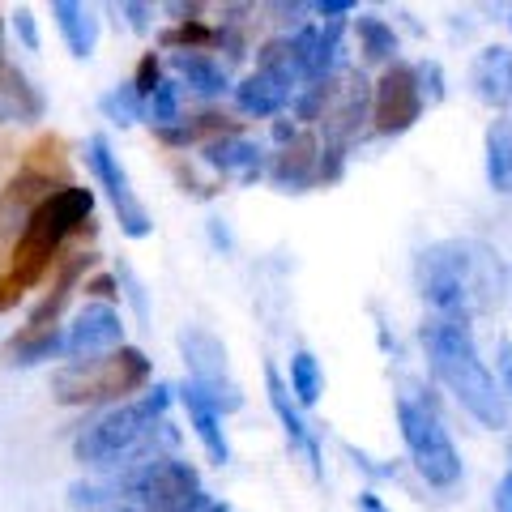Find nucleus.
<instances>
[{
    "label": "nucleus",
    "instance_id": "33",
    "mask_svg": "<svg viewBox=\"0 0 512 512\" xmlns=\"http://www.w3.org/2000/svg\"><path fill=\"white\" fill-rule=\"evenodd\" d=\"M342 171H346V146H325V154H320V163H316V180L338 184Z\"/></svg>",
    "mask_w": 512,
    "mask_h": 512
},
{
    "label": "nucleus",
    "instance_id": "39",
    "mask_svg": "<svg viewBox=\"0 0 512 512\" xmlns=\"http://www.w3.org/2000/svg\"><path fill=\"white\" fill-rule=\"evenodd\" d=\"M116 286H120L116 278H90V282H86V295H94V299L107 303V299H116Z\"/></svg>",
    "mask_w": 512,
    "mask_h": 512
},
{
    "label": "nucleus",
    "instance_id": "38",
    "mask_svg": "<svg viewBox=\"0 0 512 512\" xmlns=\"http://www.w3.org/2000/svg\"><path fill=\"white\" fill-rule=\"evenodd\" d=\"M22 295H26V291H22V286L13 282L9 274L0 278V312H13V308H18V303H22Z\"/></svg>",
    "mask_w": 512,
    "mask_h": 512
},
{
    "label": "nucleus",
    "instance_id": "3",
    "mask_svg": "<svg viewBox=\"0 0 512 512\" xmlns=\"http://www.w3.org/2000/svg\"><path fill=\"white\" fill-rule=\"evenodd\" d=\"M90 214H94V192L90 188H60L52 192L35 214H30L22 239L13 244L9 252V278L30 291L35 282H43L52 269L64 261V244H69V235L77 231H94L90 227Z\"/></svg>",
    "mask_w": 512,
    "mask_h": 512
},
{
    "label": "nucleus",
    "instance_id": "8",
    "mask_svg": "<svg viewBox=\"0 0 512 512\" xmlns=\"http://www.w3.org/2000/svg\"><path fill=\"white\" fill-rule=\"evenodd\" d=\"M86 150H90L86 158H90L94 180L107 188V201H111V210H116V218H120V231H124L128 239H146V235L154 231V218H150L146 205H141V197L133 192V184H128V171L120 167V158L111 154L107 137L94 133V137L86 141Z\"/></svg>",
    "mask_w": 512,
    "mask_h": 512
},
{
    "label": "nucleus",
    "instance_id": "15",
    "mask_svg": "<svg viewBox=\"0 0 512 512\" xmlns=\"http://www.w3.org/2000/svg\"><path fill=\"white\" fill-rule=\"evenodd\" d=\"M291 90H295L291 77L256 69L235 86V103H239V111H248V116H278V111L291 103Z\"/></svg>",
    "mask_w": 512,
    "mask_h": 512
},
{
    "label": "nucleus",
    "instance_id": "1",
    "mask_svg": "<svg viewBox=\"0 0 512 512\" xmlns=\"http://www.w3.org/2000/svg\"><path fill=\"white\" fill-rule=\"evenodd\" d=\"M419 291L436 320L470 329L504 303L508 269L483 239H440L419 256Z\"/></svg>",
    "mask_w": 512,
    "mask_h": 512
},
{
    "label": "nucleus",
    "instance_id": "27",
    "mask_svg": "<svg viewBox=\"0 0 512 512\" xmlns=\"http://www.w3.org/2000/svg\"><path fill=\"white\" fill-rule=\"evenodd\" d=\"M103 111L111 116V124H137V120H146V99H141V94L133 90V82H128V86L107 94Z\"/></svg>",
    "mask_w": 512,
    "mask_h": 512
},
{
    "label": "nucleus",
    "instance_id": "26",
    "mask_svg": "<svg viewBox=\"0 0 512 512\" xmlns=\"http://www.w3.org/2000/svg\"><path fill=\"white\" fill-rule=\"evenodd\" d=\"M291 393L299 406H316L320 402V363L312 350H299L291 359Z\"/></svg>",
    "mask_w": 512,
    "mask_h": 512
},
{
    "label": "nucleus",
    "instance_id": "41",
    "mask_svg": "<svg viewBox=\"0 0 512 512\" xmlns=\"http://www.w3.org/2000/svg\"><path fill=\"white\" fill-rule=\"evenodd\" d=\"M295 137H299V128L291 120H274V141H278V146H291Z\"/></svg>",
    "mask_w": 512,
    "mask_h": 512
},
{
    "label": "nucleus",
    "instance_id": "10",
    "mask_svg": "<svg viewBox=\"0 0 512 512\" xmlns=\"http://www.w3.org/2000/svg\"><path fill=\"white\" fill-rule=\"evenodd\" d=\"M124 346V320L111 303H86L64 333V355L69 359H99Z\"/></svg>",
    "mask_w": 512,
    "mask_h": 512
},
{
    "label": "nucleus",
    "instance_id": "44",
    "mask_svg": "<svg viewBox=\"0 0 512 512\" xmlns=\"http://www.w3.org/2000/svg\"><path fill=\"white\" fill-rule=\"evenodd\" d=\"M205 512H231L227 504H210V508H205Z\"/></svg>",
    "mask_w": 512,
    "mask_h": 512
},
{
    "label": "nucleus",
    "instance_id": "13",
    "mask_svg": "<svg viewBox=\"0 0 512 512\" xmlns=\"http://www.w3.org/2000/svg\"><path fill=\"white\" fill-rule=\"evenodd\" d=\"M94 265V252L90 248H82V252H69L64 261L56 265V282H52V291H47L35 308H30V320L26 325L30 329H47V325H56V316L64 312V303H69V295H73V286L82 282V274Z\"/></svg>",
    "mask_w": 512,
    "mask_h": 512
},
{
    "label": "nucleus",
    "instance_id": "6",
    "mask_svg": "<svg viewBox=\"0 0 512 512\" xmlns=\"http://www.w3.org/2000/svg\"><path fill=\"white\" fill-rule=\"evenodd\" d=\"M397 423H402V440H406V453L414 461L431 487H457L461 483V457L448 431L440 423V414L423 406V402H410V397H397Z\"/></svg>",
    "mask_w": 512,
    "mask_h": 512
},
{
    "label": "nucleus",
    "instance_id": "12",
    "mask_svg": "<svg viewBox=\"0 0 512 512\" xmlns=\"http://www.w3.org/2000/svg\"><path fill=\"white\" fill-rule=\"evenodd\" d=\"M474 94L495 111H512V47H483L470 64Z\"/></svg>",
    "mask_w": 512,
    "mask_h": 512
},
{
    "label": "nucleus",
    "instance_id": "11",
    "mask_svg": "<svg viewBox=\"0 0 512 512\" xmlns=\"http://www.w3.org/2000/svg\"><path fill=\"white\" fill-rule=\"evenodd\" d=\"M265 393H269V406H274V414H278V423H282V431H286V440H291L303 457H308V466H312V474L316 478H325V461H320V444H316V436H312V427L303 423V414H299V402L291 397V384L282 380V372L274 363H265Z\"/></svg>",
    "mask_w": 512,
    "mask_h": 512
},
{
    "label": "nucleus",
    "instance_id": "4",
    "mask_svg": "<svg viewBox=\"0 0 512 512\" xmlns=\"http://www.w3.org/2000/svg\"><path fill=\"white\" fill-rule=\"evenodd\" d=\"M150 359L137 346H120L99 359H73L52 376V397L60 406H99L124 402L128 393L150 384Z\"/></svg>",
    "mask_w": 512,
    "mask_h": 512
},
{
    "label": "nucleus",
    "instance_id": "7",
    "mask_svg": "<svg viewBox=\"0 0 512 512\" xmlns=\"http://www.w3.org/2000/svg\"><path fill=\"white\" fill-rule=\"evenodd\" d=\"M180 355L188 363V380L205 393V402L218 414H231L244 406V393H239L231 363H227V346H222L210 329H197V325L180 329Z\"/></svg>",
    "mask_w": 512,
    "mask_h": 512
},
{
    "label": "nucleus",
    "instance_id": "34",
    "mask_svg": "<svg viewBox=\"0 0 512 512\" xmlns=\"http://www.w3.org/2000/svg\"><path fill=\"white\" fill-rule=\"evenodd\" d=\"M154 137L163 141V146H188V141H197V133H192V124L184 120V124H167V128H154Z\"/></svg>",
    "mask_w": 512,
    "mask_h": 512
},
{
    "label": "nucleus",
    "instance_id": "45",
    "mask_svg": "<svg viewBox=\"0 0 512 512\" xmlns=\"http://www.w3.org/2000/svg\"><path fill=\"white\" fill-rule=\"evenodd\" d=\"M116 512H128V508H116Z\"/></svg>",
    "mask_w": 512,
    "mask_h": 512
},
{
    "label": "nucleus",
    "instance_id": "35",
    "mask_svg": "<svg viewBox=\"0 0 512 512\" xmlns=\"http://www.w3.org/2000/svg\"><path fill=\"white\" fill-rule=\"evenodd\" d=\"M312 13H320V18H329V22H342L346 13H355V0H316Z\"/></svg>",
    "mask_w": 512,
    "mask_h": 512
},
{
    "label": "nucleus",
    "instance_id": "21",
    "mask_svg": "<svg viewBox=\"0 0 512 512\" xmlns=\"http://www.w3.org/2000/svg\"><path fill=\"white\" fill-rule=\"evenodd\" d=\"M171 69L180 73L192 90H201V94H222V90L231 86L227 64H218L214 56H205V52H175L171 56Z\"/></svg>",
    "mask_w": 512,
    "mask_h": 512
},
{
    "label": "nucleus",
    "instance_id": "22",
    "mask_svg": "<svg viewBox=\"0 0 512 512\" xmlns=\"http://www.w3.org/2000/svg\"><path fill=\"white\" fill-rule=\"evenodd\" d=\"M487 184L495 192H512V116L491 120L487 128Z\"/></svg>",
    "mask_w": 512,
    "mask_h": 512
},
{
    "label": "nucleus",
    "instance_id": "37",
    "mask_svg": "<svg viewBox=\"0 0 512 512\" xmlns=\"http://www.w3.org/2000/svg\"><path fill=\"white\" fill-rule=\"evenodd\" d=\"M13 22H18V35H22V43L30 47V52H35V47H39V30H35V13H30V9H18V18H13Z\"/></svg>",
    "mask_w": 512,
    "mask_h": 512
},
{
    "label": "nucleus",
    "instance_id": "19",
    "mask_svg": "<svg viewBox=\"0 0 512 512\" xmlns=\"http://www.w3.org/2000/svg\"><path fill=\"white\" fill-rule=\"evenodd\" d=\"M205 163L222 175H239L244 184H256L261 180V150L252 146L248 137H222V141H210L205 146Z\"/></svg>",
    "mask_w": 512,
    "mask_h": 512
},
{
    "label": "nucleus",
    "instance_id": "36",
    "mask_svg": "<svg viewBox=\"0 0 512 512\" xmlns=\"http://www.w3.org/2000/svg\"><path fill=\"white\" fill-rule=\"evenodd\" d=\"M210 508V500H205V491H197V495H188V500H180V504H163V508H141V512H205Z\"/></svg>",
    "mask_w": 512,
    "mask_h": 512
},
{
    "label": "nucleus",
    "instance_id": "14",
    "mask_svg": "<svg viewBox=\"0 0 512 512\" xmlns=\"http://www.w3.org/2000/svg\"><path fill=\"white\" fill-rule=\"evenodd\" d=\"M363 107H367V82H363V73H346L338 94H333L329 111H325V137H329V146H346V141L355 137V128L363 124Z\"/></svg>",
    "mask_w": 512,
    "mask_h": 512
},
{
    "label": "nucleus",
    "instance_id": "42",
    "mask_svg": "<svg viewBox=\"0 0 512 512\" xmlns=\"http://www.w3.org/2000/svg\"><path fill=\"white\" fill-rule=\"evenodd\" d=\"M124 13L133 18V30H150V9L146 5H124Z\"/></svg>",
    "mask_w": 512,
    "mask_h": 512
},
{
    "label": "nucleus",
    "instance_id": "28",
    "mask_svg": "<svg viewBox=\"0 0 512 512\" xmlns=\"http://www.w3.org/2000/svg\"><path fill=\"white\" fill-rule=\"evenodd\" d=\"M146 116H150L154 128H167V124L180 120V86H175V82H158V90L146 99Z\"/></svg>",
    "mask_w": 512,
    "mask_h": 512
},
{
    "label": "nucleus",
    "instance_id": "18",
    "mask_svg": "<svg viewBox=\"0 0 512 512\" xmlns=\"http://www.w3.org/2000/svg\"><path fill=\"white\" fill-rule=\"evenodd\" d=\"M64 350V329L60 325H47V329H22L13 333V338L5 342V350H0V359H5V367H39L47 359H56Z\"/></svg>",
    "mask_w": 512,
    "mask_h": 512
},
{
    "label": "nucleus",
    "instance_id": "20",
    "mask_svg": "<svg viewBox=\"0 0 512 512\" xmlns=\"http://www.w3.org/2000/svg\"><path fill=\"white\" fill-rule=\"evenodd\" d=\"M52 18L60 26L64 43H69V52L77 60H90L94 56V43H99V18H94L86 5H73V0H56Z\"/></svg>",
    "mask_w": 512,
    "mask_h": 512
},
{
    "label": "nucleus",
    "instance_id": "24",
    "mask_svg": "<svg viewBox=\"0 0 512 512\" xmlns=\"http://www.w3.org/2000/svg\"><path fill=\"white\" fill-rule=\"evenodd\" d=\"M158 43L175 47V52H210V47H218V30L197 22V18H180V26L163 30V39Z\"/></svg>",
    "mask_w": 512,
    "mask_h": 512
},
{
    "label": "nucleus",
    "instance_id": "17",
    "mask_svg": "<svg viewBox=\"0 0 512 512\" xmlns=\"http://www.w3.org/2000/svg\"><path fill=\"white\" fill-rule=\"evenodd\" d=\"M316 163H320V146L316 137L299 133L291 146H282V154L274 158V167H269V180L286 192H303L312 180H316Z\"/></svg>",
    "mask_w": 512,
    "mask_h": 512
},
{
    "label": "nucleus",
    "instance_id": "40",
    "mask_svg": "<svg viewBox=\"0 0 512 512\" xmlns=\"http://www.w3.org/2000/svg\"><path fill=\"white\" fill-rule=\"evenodd\" d=\"M495 512H512V474L500 478V487H495Z\"/></svg>",
    "mask_w": 512,
    "mask_h": 512
},
{
    "label": "nucleus",
    "instance_id": "29",
    "mask_svg": "<svg viewBox=\"0 0 512 512\" xmlns=\"http://www.w3.org/2000/svg\"><path fill=\"white\" fill-rule=\"evenodd\" d=\"M333 94H338V82H333V77H325V82H312V90H308V94H299L291 107H295V116H299V120H325V111H329V103H333Z\"/></svg>",
    "mask_w": 512,
    "mask_h": 512
},
{
    "label": "nucleus",
    "instance_id": "23",
    "mask_svg": "<svg viewBox=\"0 0 512 512\" xmlns=\"http://www.w3.org/2000/svg\"><path fill=\"white\" fill-rule=\"evenodd\" d=\"M0 99L9 103L13 120H39L43 116V94L26 82L22 69H0Z\"/></svg>",
    "mask_w": 512,
    "mask_h": 512
},
{
    "label": "nucleus",
    "instance_id": "32",
    "mask_svg": "<svg viewBox=\"0 0 512 512\" xmlns=\"http://www.w3.org/2000/svg\"><path fill=\"white\" fill-rule=\"evenodd\" d=\"M414 77H419V90L427 94V103H444V69L436 60L414 64Z\"/></svg>",
    "mask_w": 512,
    "mask_h": 512
},
{
    "label": "nucleus",
    "instance_id": "2",
    "mask_svg": "<svg viewBox=\"0 0 512 512\" xmlns=\"http://www.w3.org/2000/svg\"><path fill=\"white\" fill-rule=\"evenodd\" d=\"M423 350H427V367L436 372V380L448 393L457 397V406L474 414L483 427L504 431L512 423V406L500 389V380L491 376V367L483 363L474 346V333L466 325H448V320L431 316L419 329Z\"/></svg>",
    "mask_w": 512,
    "mask_h": 512
},
{
    "label": "nucleus",
    "instance_id": "5",
    "mask_svg": "<svg viewBox=\"0 0 512 512\" xmlns=\"http://www.w3.org/2000/svg\"><path fill=\"white\" fill-rule=\"evenodd\" d=\"M167 406H171V384H154L150 393L128 397V402L107 410L103 419H94L82 436L73 440V457L82 461V466L111 470L128 448H137L158 423H163Z\"/></svg>",
    "mask_w": 512,
    "mask_h": 512
},
{
    "label": "nucleus",
    "instance_id": "30",
    "mask_svg": "<svg viewBox=\"0 0 512 512\" xmlns=\"http://www.w3.org/2000/svg\"><path fill=\"white\" fill-rule=\"evenodd\" d=\"M116 282L124 286V295H128V303H133L137 320H141V325H150V299H146V286H141V278L133 274V265H128V261L116 265Z\"/></svg>",
    "mask_w": 512,
    "mask_h": 512
},
{
    "label": "nucleus",
    "instance_id": "31",
    "mask_svg": "<svg viewBox=\"0 0 512 512\" xmlns=\"http://www.w3.org/2000/svg\"><path fill=\"white\" fill-rule=\"evenodd\" d=\"M158 82H163V64H158L154 52H146L137 60V77H133V90L141 94V99H150V94L158 90Z\"/></svg>",
    "mask_w": 512,
    "mask_h": 512
},
{
    "label": "nucleus",
    "instance_id": "16",
    "mask_svg": "<svg viewBox=\"0 0 512 512\" xmlns=\"http://www.w3.org/2000/svg\"><path fill=\"white\" fill-rule=\"evenodd\" d=\"M180 402L188 410L192 427H197V436L205 444V453H210V461H214V466H227V461H231V444H227V436H222V414L205 402V393L192 380L180 384Z\"/></svg>",
    "mask_w": 512,
    "mask_h": 512
},
{
    "label": "nucleus",
    "instance_id": "43",
    "mask_svg": "<svg viewBox=\"0 0 512 512\" xmlns=\"http://www.w3.org/2000/svg\"><path fill=\"white\" fill-rule=\"evenodd\" d=\"M359 512H389V508H384V504H380V495H372V491H363V495H359Z\"/></svg>",
    "mask_w": 512,
    "mask_h": 512
},
{
    "label": "nucleus",
    "instance_id": "25",
    "mask_svg": "<svg viewBox=\"0 0 512 512\" xmlns=\"http://www.w3.org/2000/svg\"><path fill=\"white\" fill-rule=\"evenodd\" d=\"M355 30H359V47H363L367 60H389V64L397 60V35H393L389 22H380V18H359Z\"/></svg>",
    "mask_w": 512,
    "mask_h": 512
},
{
    "label": "nucleus",
    "instance_id": "9",
    "mask_svg": "<svg viewBox=\"0 0 512 512\" xmlns=\"http://www.w3.org/2000/svg\"><path fill=\"white\" fill-rule=\"evenodd\" d=\"M419 116H423V90H419V77H414V64L393 60L389 69L380 73L376 99H372L376 133L402 137L406 128H414V120H419Z\"/></svg>",
    "mask_w": 512,
    "mask_h": 512
}]
</instances>
